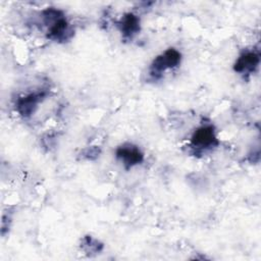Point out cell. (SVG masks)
Wrapping results in <instances>:
<instances>
[{"mask_svg":"<svg viewBox=\"0 0 261 261\" xmlns=\"http://www.w3.org/2000/svg\"><path fill=\"white\" fill-rule=\"evenodd\" d=\"M117 27L123 39L132 40L139 34L141 30V21L138 15L128 12L120 18V20L117 22Z\"/></svg>","mask_w":261,"mask_h":261,"instance_id":"52a82bcc","label":"cell"},{"mask_svg":"<svg viewBox=\"0 0 261 261\" xmlns=\"http://www.w3.org/2000/svg\"><path fill=\"white\" fill-rule=\"evenodd\" d=\"M42 19L47 30V38L54 42H66L74 34L63 12L56 8H47L42 11Z\"/></svg>","mask_w":261,"mask_h":261,"instance_id":"6da1fadb","label":"cell"},{"mask_svg":"<svg viewBox=\"0 0 261 261\" xmlns=\"http://www.w3.org/2000/svg\"><path fill=\"white\" fill-rule=\"evenodd\" d=\"M81 248L88 255H92V254H97V253L101 252L103 249V244L91 236H86L82 240Z\"/></svg>","mask_w":261,"mask_h":261,"instance_id":"ba28073f","label":"cell"},{"mask_svg":"<svg viewBox=\"0 0 261 261\" xmlns=\"http://www.w3.org/2000/svg\"><path fill=\"white\" fill-rule=\"evenodd\" d=\"M99 154H100L99 149H97V148H90V149H88V150L86 151L85 156H86L88 159H93V155H94L95 157H98Z\"/></svg>","mask_w":261,"mask_h":261,"instance_id":"9c48e42d","label":"cell"},{"mask_svg":"<svg viewBox=\"0 0 261 261\" xmlns=\"http://www.w3.org/2000/svg\"><path fill=\"white\" fill-rule=\"evenodd\" d=\"M115 156L126 170L141 164L144 161V153L141 151V149L138 146L129 143L117 147Z\"/></svg>","mask_w":261,"mask_h":261,"instance_id":"5b68a950","label":"cell"},{"mask_svg":"<svg viewBox=\"0 0 261 261\" xmlns=\"http://www.w3.org/2000/svg\"><path fill=\"white\" fill-rule=\"evenodd\" d=\"M180 61L181 53L175 48H168L153 59L149 67V76L153 81H157L166 70L177 67Z\"/></svg>","mask_w":261,"mask_h":261,"instance_id":"7a4b0ae2","label":"cell"},{"mask_svg":"<svg viewBox=\"0 0 261 261\" xmlns=\"http://www.w3.org/2000/svg\"><path fill=\"white\" fill-rule=\"evenodd\" d=\"M260 63V54L254 50H245L237 58L233 70L242 75L253 73Z\"/></svg>","mask_w":261,"mask_h":261,"instance_id":"8992f818","label":"cell"},{"mask_svg":"<svg viewBox=\"0 0 261 261\" xmlns=\"http://www.w3.org/2000/svg\"><path fill=\"white\" fill-rule=\"evenodd\" d=\"M47 95V90H38L19 97L15 102V109L17 113L24 118L30 117L36 112L39 104L46 99Z\"/></svg>","mask_w":261,"mask_h":261,"instance_id":"277c9868","label":"cell"},{"mask_svg":"<svg viewBox=\"0 0 261 261\" xmlns=\"http://www.w3.org/2000/svg\"><path fill=\"white\" fill-rule=\"evenodd\" d=\"M218 145L219 141L212 124H203L197 127L191 137L190 147L195 154H202Z\"/></svg>","mask_w":261,"mask_h":261,"instance_id":"3957f363","label":"cell"}]
</instances>
